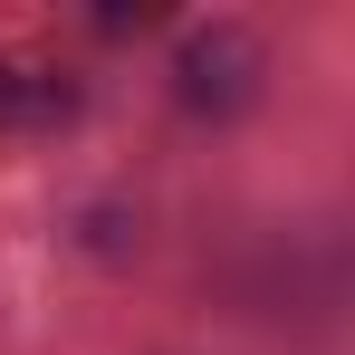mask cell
Returning a JSON list of instances; mask_svg holds the SVG:
<instances>
[{"instance_id":"cell-2","label":"cell","mask_w":355,"mask_h":355,"mask_svg":"<svg viewBox=\"0 0 355 355\" xmlns=\"http://www.w3.org/2000/svg\"><path fill=\"white\" fill-rule=\"evenodd\" d=\"M77 106L67 77H29V67H0V125H58Z\"/></svg>"},{"instance_id":"cell-1","label":"cell","mask_w":355,"mask_h":355,"mask_svg":"<svg viewBox=\"0 0 355 355\" xmlns=\"http://www.w3.org/2000/svg\"><path fill=\"white\" fill-rule=\"evenodd\" d=\"M250 67H259V39H250V29H202V39L182 49V106L231 116L240 96H250Z\"/></svg>"}]
</instances>
